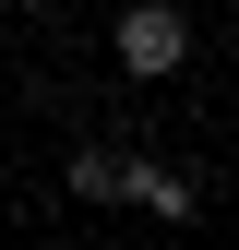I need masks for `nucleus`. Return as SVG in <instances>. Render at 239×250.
Masks as SVG:
<instances>
[{"label":"nucleus","instance_id":"obj_2","mask_svg":"<svg viewBox=\"0 0 239 250\" xmlns=\"http://www.w3.org/2000/svg\"><path fill=\"white\" fill-rule=\"evenodd\" d=\"M179 60H191V24H179L167 0H132V12H120V72L156 83V72H179Z\"/></svg>","mask_w":239,"mask_h":250},{"label":"nucleus","instance_id":"obj_1","mask_svg":"<svg viewBox=\"0 0 239 250\" xmlns=\"http://www.w3.org/2000/svg\"><path fill=\"white\" fill-rule=\"evenodd\" d=\"M84 203H143V214H191V167H156V155H72Z\"/></svg>","mask_w":239,"mask_h":250}]
</instances>
